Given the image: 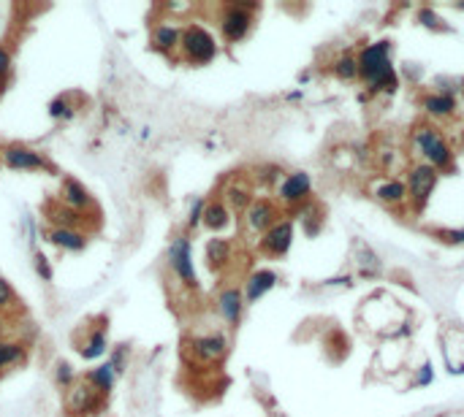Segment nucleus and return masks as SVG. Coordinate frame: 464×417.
I'll list each match as a JSON object with an SVG mask.
<instances>
[{"instance_id": "1", "label": "nucleus", "mask_w": 464, "mask_h": 417, "mask_svg": "<svg viewBox=\"0 0 464 417\" xmlns=\"http://www.w3.org/2000/svg\"><path fill=\"white\" fill-rule=\"evenodd\" d=\"M356 60H358V79H364L372 93H386V95L397 93L399 76L391 65V41H375L364 47L356 54Z\"/></svg>"}, {"instance_id": "2", "label": "nucleus", "mask_w": 464, "mask_h": 417, "mask_svg": "<svg viewBox=\"0 0 464 417\" xmlns=\"http://www.w3.org/2000/svg\"><path fill=\"white\" fill-rule=\"evenodd\" d=\"M413 150L424 157V163H429L437 171L454 168V150H451V144L429 122H424V125H418L413 130Z\"/></svg>"}, {"instance_id": "3", "label": "nucleus", "mask_w": 464, "mask_h": 417, "mask_svg": "<svg viewBox=\"0 0 464 417\" xmlns=\"http://www.w3.org/2000/svg\"><path fill=\"white\" fill-rule=\"evenodd\" d=\"M179 52L187 62L193 65H207L218 57V41L215 36L204 27V25H187L182 30V41H179Z\"/></svg>"}, {"instance_id": "4", "label": "nucleus", "mask_w": 464, "mask_h": 417, "mask_svg": "<svg viewBox=\"0 0 464 417\" xmlns=\"http://www.w3.org/2000/svg\"><path fill=\"white\" fill-rule=\"evenodd\" d=\"M258 11V3H229L223 5L218 25H220V36L229 44H239L242 38H247V33L253 30V16Z\"/></svg>"}, {"instance_id": "5", "label": "nucleus", "mask_w": 464, "mask_h": 417, "mask_svg": "<svg viewBox=\"0 0 464 417\" xmlns=\"http://www.w3.org/2000/svg\"><path fill=\"white\" fill-rule=\"evenodd\" d=\"M437 182H440V171L437 168H432L429 163H415L410 171H407V201L413 204L415 211H421V208L429 204V198H432V193H434V187H437Z\"/></svg>"}, {"instance_id": "6", "label": "nucleus", "mask_w": 464, "mask_h": 417, "mask_svg": "<svg viewBox=\"0 0 464 417\" xmlns=\"http://www.w3.org/2000/svg\"><path fill=\"white\" fill-rule=\"evenodd\" d=\"M101 401H104V393H98L87 379L82 382H73L65 393V409L71 417H87L93 412L101 409Z\"/></svg>"}, {"instance_id": "7", "label": "nucleus", "mask_w": 464, "mask_h": 417, "mask_svg": "<svg viewBox=\"0 0 464 417\" xmlns=\"http://www.w3.org/2000/svg\"><path fill=\"white\" fill-rule=\"evenodd\" d=\"M169 265L174 271V276L185 287H196L198 276H196V265H193V247L187 236H176L169 247Z\"/></svg>"}, {"instance_id": "8", "label": "nucleus", "mask_w": 464, "mask_h": 417, "mask_svg": "<svg viewBox=\"0 0 464 417\" xmlns=\"http://www.w3.org/2000/svg\"><path fill=\"white\" fill-rule=\"evenodd\" d=\"M293 236H296V228H293V219H277L258 241L261 252L264 255H272V258H283L286 252H290L293 247Z\"/></svg>"}, {"instance_id": "9", "label": "nucleus", "mask_w": 464, "mask_h": 417, "mask_svg": "<svg viewBox=\"0 0 464 417\" xmlns=\"http://www.w3.org/2000/svg\"><path fill=\"white\" fill-rule=\"evenodd\" d=\"M310 195H312V179H310L307 171H293V174H288V176L280 182V187H277V198L290 208L307 204Z\"/></svg>"}, {"instance_id": "10", "label": "nucleus", "mask_w": 464, "mask_h": 417, "mask_svg": "<svg viewBox=\"0 0 464 417\" xmlns=\"http://www.w3.org/2000/svg\"><path fill=\"white\" fill-rule=\"evenodd\" d=\"M0 157H3L5 168H11V171H41V168L52 171L49 160L41 155V152L30 150V147H19V144H11V147H5V150L0 152Z\"/></svg>"}, {"instance_id": "11", "label": "nucleus", "mask_w": 464, "mask_h": 417, "mask_svg": "<svg viewBox=\"0 0 464 417\" xmlns=\"http://www.w3.org/2000/svg\"><path fill=\"white\" fill-rule=\"evenodd\" d=\"M190 353L196 355L198 364H218L229 353V339L223 333H204L190 342Z\"/></svg>"}, {"instance_id": "12", "label": "nucleus", "mask_w": 464, "mask_h": 417, "mask_svg": "<svg viewBox=\"0 0 464 417\" xmlns=\"http://www.w3.org/2000/svg\"><path fill=\"white\" fill-rule=\"evenodd\" d=\"M277 217H280L277 204L261 198V201H253L250 208L244 211V228H247L250 233H261V236H264V233L277 222Z\"/></svg>"}, {"instance_id": "13", "label": "nucleus", "mask_w": 464, "mask_h": 417, "mask_svg": "<svg viewBox=\"0 0 464 417\" xmlns=\"http://www.w3.org/2000/svg\"><path fill=\"white\" fill-rule=\"evenodd\" d=\"M60 204L68 208H73V211H79V214H84V211H90L93 208V195H90V190L82 184V182H76V179H62V184H60Z\"/></svg>"}, {"instance_id": "14", "label": "nucleus", "mask_w": 464, "mask_h": 417, "mask_svg": "<svg viewBox=\"0 0 464 417\" xmlns=\"http://www.w3.org/2000/svg\"><path fill=\"white\" fill-rule=\"evenodd\" d=\"M218 314L226 320V325H239L242 320V312H244V290L239 287H223L218 293Z\"/></svg>"}, {"instance_id": "15", "label": "nucleus", "mask_w": 464, "mask_h": 417, "mask_svg": "<svg viewBox=\"0 0 464 417\" xmlns=\"http://www.w3.org/2000/svg\"><path fill=\"white\" fill-rule=\"evenodd\" d=\"M421 108L432 119H451L456 114V98L448 95V93H440V90L437 93H426L421 98Z\"/></svg>"}, {"instance_id": "16", "label": "nucleus", "mask_w": 464, "mask_h": 417, "mask_svg": "<svg viewBox=\"0 0 464 417\" xmlns=\"http://www.w3.org/2000/svg\"><path fill=\"white\" fill-rule=\"evenodd\" d=\"M372 195L386 206H405L407 184L402 179H380V182L372 184Z\"/></svg>"}, {"instance_id": "17", "label": "nucleus", "mask_w": 464, "mask_h": 417, "mask_svg": "<svg viewBox=\"0 0 464 417\" xmlns=\"http://www.w3.org/2000/svg\"><path fill=\"white\" fill-rule=\"evenodd\" d=\"M275 285H277V274H275L272 268L253 271V274L247 276V285H244V304H255V301L264 298Z\"/></svg>"}, {"instance_id": "18", "label": "nucleus", "mask_w": 464, "mask_h": 417, "mask_svg": "<svg viewBox=\"0 0 464 417\" xmlns=\"http://www.w3.org/2000/svg\"><path fill=\"white\" fill-rule=\"evenodd\" d=\"M179 41H182V30H179L176 25H166V22H161V25H155V27H152L150 47H152L155 52L174 54L176 49H179Z\"/></svg>"}, {"instance_id": "19", "label": "nucleus", "mask_w": 464, "mask_h": 417, "mask_svg": "<svg viewBox=\"0 0 464 417\" xmlns=\"http://www.w3.org/2000/svg\"><path fill=\"white\" fill-rule=\"evenodd\" d=\"M47 239L62 252H82L87 247V233H82L79 228H52Z\"/></svg>"}, {"instance_id": "20", "label": "nucleus", "mask_w": 464, "mask_h": 417, "mask_svg": "<svg viewBox=\"0 0 464 417\" xmlns=\"http://www.w3.org/2000/svg\"><path fill=\"white\" fill-rule=\"evenodd\" d=\"M106 347H109V336H106V328H95L87 333V339L79 344V355L84 361H98L101 355H106Z\"/></svg>"}, {"instance_id": "21", "label": "nucleus", "mask_w": 464, "mask_h": 417, "mask_svg": "<svg viewBox=\"0 0 464 417\" xmlns=\"http://www.w3.org/2000/svg\"><path fill=\"white\" fill-rule=\"evenodd\" d=\"M233 222V211L223 201H212V204H207L204 208V225L209 228V230H226L229 225Z\"/></svg>"}, {"instance_id": "22", "label": "nucleus", "mask_w": 464, "mask_h": 417, "mask_svg": "<svg viewBox=\"0 0 464 417\" xmlns=\"http://www.w3.org/2000/svg\"><path fill=\"white\" fill-rule=\"evenodd\" d=\"M233 258V247L229 239H209V244H207V263H209V268L212 271H220V268H226Z\"/></svg>"}, {"instance_id": "23", "label": "nucleus", "mask_w": 464, "mask_h": 417, "mask_svg": "<svg viewBox=\"0 0 464 417\" xmlns=\"http://www.w3.org/2000/svg\"><path fill=\"white\" fill-rule=\"evenodd\" d=\"M19 364H25V344L11 342V339H0V371H8Z\"/></svg>"}, {"instance_id": "24", "label": "nucleus", "mask_w": 464, "mask_h": 417, "mask_svg": "<svg viewBox=\"0 0 464 417\" xmlns=\"http://www.w3.org/2000/svg\"><path fill=\"white\" fill-rule=\"evenodd\" d=\"M223 195H226L223 204L231 208V211H242V214H244V211L250 208V204H253V190H250L247 184H229Z\"/></svg>"}, {"instance_id": "25", "label": "nucleus", "mask_w": 464, "mask_h": 417, "mask_svg": "<svg viewBox=\"0 0 464 417\" xmlns=\"http://www.w3.org/2000/svg\"><path fill=\"white\" fill-rule=\"evenodd\" d=\"M115 379H117V371L112 368V364H101V366H95L90 374H87V382L98 390V393H109L112 388H115Z\"/></svg>"}, {"instance_id": "26", "label": "nucleus", "mask_w": 464, "mask_h": 417, "mask_svg": "<svg viewBox=\"0 0 464 417\" xmlns=\"http://www.w3.org/2000/svg\"><path fill=\"white\" fill-rule=\"evenodd\" d=\"M47 217H49V222H52L55 228H79V225L84 222V214H79V211H73V208L62 206V204L49 206Z\"/></svg>"}, {"instance_id": "27", "label": "nucleus", "mask_w": 464, "mask_h": 417, "mask_svg": "<svg viewBox=\"0 0 464 417\" xmlns=\"http://www.w3.org/2000/svg\"><path fill=\"white\" fill-rule=\"evenodd\" d=\"M332 73L340 79V82H356L358 79V60L356 54H340L334 62H332Z\"/></svg>"}, {"instance_id": "28", "label": "nucleus", "mask_w": 464, "mask_h": 417, "mask_svg": "<svg viewBox=\"0 0 464 417\" xmlns=\"http://www.w3.org/2000/svg\"><path fill=\"white\" fill-rule=\"evenodd\" d=\"M16 307H19V301H16L14 287L0 276V312H14Z\"/></svg>"}, {"instance_id": "29", "label": "nucleus", "mask_w": 464, "mask_h": 417, "mask_svg": "<svg viewBox=\"0 0 464 417\" xmlns=\"http://www.w3.org/2000/svg\"><path fill=\"white\" fill-rule=\"evenodd\" d=\"M418 22H421L424 27H429V30H445L443 19H440L432 8H421V11H418Z\"/></svg>"}, {"instance_id": "30", "label": "nucleus", "mask_w": 464, "mask_h": 417, "mask_svg": "<svg viewBox=\"0 0 464 417\" xmlns=\"http://www.w3.org/2000/svg\"><path fill=\"white\" fill-rule=\"evenodd\" d=\"M204 208H207L204 198H196V201H193V206L187 211V228H198V225L204 222Z\"/></svg>"}, {"instance_id": "31", "label": "nucleus", "mask_w": 464, "mask_h": 417, "mask_svg": "<svg viewBox=\"0 0 464 417\" xmlns=\"http://www.w3.org/2000/svg\"><path fill=\"white\" fill-rule=\"evenodd\" d=\"M55 379H58L62 388H71V385L76 382V377H73V366L65 364V361L58 364V368H55Z\"/></svg>"}, {"instance_id": "32", "label": "nucleus", "mask_w": 464, "mask_h": 417, "mask_svg": "<svg viewBox=\"0 0 464 417\" xmlns=\"http://www.w3.org/2000/svg\"><path fill=\"white\" fill-rule=\"evenodd\" d=\"M49 114H52L55 119H71V117H73V108H71V104H68L65 98H58V101L49 104Z\"/></svg>"}, {"instance_id": "33", "label": "nucleus", "mask_w": 464, "mask_h": 417, "mask_svg": "<svg viewBox=\"0 0 464 417\" xmlns=\"http://www.w3.org/2000/svg\"><path fill=\"white\" fill-rule=\"evenodd\" d=\"M33 263H36V274H38V276H41L44 282H52V276H55V271H52V265H49V258L38 252V255L33 258Z\"/></svg>"}, {"instance_id": "34", "label": "nucleus", "mask_w": 464, "mask_h": 417, "mask_svg": "<svg viewBox=\"0 0 464 417\" xmlns=\"http://www.w3.org/2000/svg\"><path fill=\"white\" fill-rule=\"evenodd\" d=\"M109 364H112V368H115L117 374H122V371L128 368V347H125V344H119L115 353H112V361H109Z\"/></svg>"}, {"instance_id": "35", "label": "nucleus", "mask_w": 464, "mask_h": 417, "mask_svg": "<svg viewBox=\"0 0 464 417\" xmlns=\"http://www.w3.org/2000/svg\"><path fill=\"white\" fill-rule=\"evenodd\" d=\"M8 76H11V54L5 47H0V84H5Z\"/></svg>"}, {"instance_id": "36", "label": "nucleus", "mask_w": 464, "mask_h": 417, "mask_svg": "<svg viewBox=\"0 0 464 417\" xmlns=\"http://www.w3.org/2000/svg\"><path fill=\"white\" fill-rule=\"evenodd\" d=\"M440 239L448 244H464V228L462 230H445V233H440Z\"/></svg>"}, {"instance_id": "37", "label": "nucleus", "mask_w": 464, "mask_h": 417, "mask_svg": "<svg viewBox=\"0 0 464 417\" xmlns=\"http://www.w3.org/2000/svg\"><path fill=\"white\" fill-rule=\"evenodd\" d=\"M418 382H421V385H429V382H432V368H429V366H424V371L418 374Z\"/></svg>"}, {"instance_id": "38", "label": "nucleus", "mask_w": 464, "mask_h": 417, "mask_svg": "<svg viewBox=\"0 0 464 417\" xmlns=\"http://www.w3.org/2000/svg\"><path fill=\"white\" fill-rule=\"evenodd\" d=\"M462 98H464V87H462Z\"/></svg>"}]
</instances>
